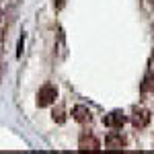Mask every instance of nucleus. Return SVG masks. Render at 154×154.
<instances>
[{"label": "nucleus", "mask_w": 154, "mask_h": 154, "mask_svg": "<svg viewBox=\"0 0 154 154\" xmlns=\"http://www.w3.org/2000/svg\"><path fill=\"white\" fill-rule=\"evenodd\" d=\"M56 99H58V88L54 84H43L39 88V93H37V105L48 107L51 103H56Z\"/></svg>", "instance_id": "nucleus-1"}, {"label": "nucleus", "mask_w": 154, "mask_h": 154, "mask_svg": "<svg viewBox=\"0 0 154 154\" xmlns=\"http://www.w3.org/2000/svg\"><path fill=\"white\" fill-rule=\"evenodd\" d=\"M125 121H128V119L123 115V111H111L109 115L103 117V125L111 128V130H121V125H123Z\"/></svg>", "instance_id": "nucleus-2"}, {"label": "nucleus", "mask_w": 154, "mask_h": 154, "mask_svg": "<svg viewBox=\"0 0 154 154\" xmlns=\"http://www.w3.org/2000/svg\"><path fill=\"white\" fill-rule=\"evenodd\" d=\"M150 119H152V115H150V111H146V109H134V113H131V123L136 125V128H146L148 123H150Z\"/></svg>", "instance_id": "nucleus-3"}, {"label": "nucleus", "mask_w": 154, "mask_h": 154, "mask_svg": "<svg viewBox=\"0 0 154 154\" xmlns=\"http://www.w3.org/2000/svg\"><path fill=\"white\" fill-rule=\"evenodd\" d=\"M78 146H80V150H99V148H101L99 140H97L93 134H82Z\"/></svg>", "instance_id": "nucleus-4"}, {"label": "nucleus", "mask_w": 154, "mask_h": 154, "mask_svg": "<svg viewBox=\"0 0 154 154\" xmlns=\"http://www.w3.org/2000/svg\"><path fill=\"white\" fill-rule=\"evenodd\" d=\"M72 117L76 119L78 123H88V121L93 119V115H91L88 107H84V105H76L74 109H72Z\"/></svg>", "instance_id": "nucleus-5"}, {"label": "nucleus", "mask_w": 154, "mask_h": 154, "mask_svg": "<svg viewBox=\"0 0 154 154\" xmlns=\"http://www.w3.org/2000/svg\"><path fill=\"white\" fill-rule=\"evenodd\" d=\"M105 146L107 148H123L125 146V140L119 131H111L105 136Z\"/></svg>", "instance_id": "nucleus-6"}, {"label": "nucleus", "mask_w": 154, "mask_h": 154, "mask_svg": "<svg viewBox=\"0 0 154 154\" xmlns=\"http://www.w3.org/2000/svg\"><path fill=\"white\" fill-rule=\"evenodd\" d=\"M54 121L56 123H64L66 121V113H64V107H58V109H54Z\"/></svg>", "instance_id": "nucleus-7"}, {"label": "nucleus", "mask_w": 154, "mask_h": 154, "mask_svg": "<svg viewBox=\"0 0 154 154\" xmlns=\"http://www.w3.org/2000/svg\"><path fill=\"white\" fill-rule=\"evenodd\" d=\"M64 6V0H58V8H62Z\"/></svg>", "instance_id": "nucleus-8"}, {"label": "nucleus", "mask_w": 154, "mask_h": 154, "mask_svg": "<svg viewBox=\"0 0 154 154\" xmlns=\"http://www.w3.org/2000/svg\"><path fill=\"white\" fill-rule=\"evenodd\" d=\"M0 19H2V11H0Z\"/></svg>", "instance_id": "nucleus-9"}, {"label": "nucleus", "mask_w": 154, "mask_h": 154, "mask_svg": "<svg viewBox=\"0 0 154 154\" xmlns=\"http://www.w3.org/2000/svg\"><path fill=\"white\" fill-rule=\"evenodd\" d=\"M152 2H154V0H152Z\"/></svg>", "instance_id": "nucleus-10"}]
</instances>
